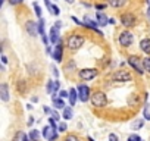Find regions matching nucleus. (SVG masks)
I'll return each instance as SVG.
<instances>
[{
  "label": "nucleus",
  "instance_id": "2eb2a0df",
  "mask_svg": "<svg viewBox=\"0 0 150 141\" xmlns=\"http://www.w3.org/2000/svg\"><path fill=\"white\" fill-rule=\"evenodd\" d=\"M140 49L146 54H150V38H143L140 41Z\"/></svg>",
  "mask_w": 150,
  "mask_h": 141
},
{
  "label": "nucleus",
  "instance_id": "58836bf2",
  "mask_svg": "<svg viewBox=\"0 0 150 141\" xmlns=\"http://www.w3.org/2000/svg\"><path fill=\"white\" fill-rule=\"evenodd\" d=\"M96 9L97 11H103V9H106V5H96Z\"/></svg>",
  "mask_w": 150,
  "mask_h": 141
},
{
  "label": "nucleus",
  "instance_id": "a19ab883",
  "mask_svg": "<svg viewBox=\"0 0 150 141\" xmlns=\"http://www.w3.org/2000/svg\"><path fill=\"white\" fill-rule=\"evenodd\" d=\"M2 62H3V63H8V57H6L5 54H2Z\"/></svg>",
  "mask_w": 150,
  "mask_h": 141
},
{
  "label": "nucleus",
  "instance_id": "de8ad7c7",
  "mask_svg": "<svg viewBox=\"0 0 150 141\" xmlns=\"http://www.w3.org/2000/svg\"><path fill=\"white\" fill-rule=\"evenodd\" d=\"M66 3H74V0H65Z\"/></svg>",
  "mask_w": 150,
  "mask_h": 141
},
{
  "label": "nucleus",
  "instance_id": "7c9ffc66",
  "mask_svg": "<svg viewBox=\"0 0 150 141\" xmlns=\"http://www.w3.org/2000/svg\"><path fill=\"white\" fill-rule=\"evenodd\" d=\"M59 125H57V129H59V132H65L66 131V123L65 122H57Z\"/></svg>",
  "mask_w": 150,
  "mask_h": 141
},
{
  "label": "nucleus",
  "instance_id": "49530a36",
  "mask_svg": "<svg viewBox=\"0 0 150 141\" xmlns=\"http://www.w3.org/2000/svg\"><path fill=\"white\" fill-rule=\"evenodd\" d=\"M109 24H115V19L113 18H109Z\"/></svg>",
  "mask_w": 150,
  "mask_h": 141
},
{
  "label": "nucleus",
  "instance_id": "e433bc0d",
  "mask_svg": "<svg viewBox=\"0 0 150 141\" xmlns=\"http://www.w3.org/2000/svg\"><path fill=\"white\" fill-rule=\"evenodd\" d=\"M52 70H53V75H54L56 78H59V70H57V68H56V66H52Z\"/></svg>",
  "mask_w": 150,
  "mask_h": 141
},
{
  "label": "nucleus",
  "instance_id": "1a4fd4ad",
  "mask_svg": "<svg viewBox=\"0 0 150 141\" xmlns=\"http://www.w3.org/2000/svg\"><path fill=\"white\" fill-rule=\"evenodd\" d=\"M43 137L47 140V141H54L57 138V128L49 125V126H44L43 128Z\"/></svg>",
  "mask_w": 150,
  "mask_h": 141
},
{
  "label": "nucleus",
  "instance_id": "4be33fe9",
  "mask_svg": "<svg viewBox=\"0 0 150 141\" xmlns=\"http://www.w3.org/2000/svg\"><path fill=\"white\" fill-rule=\"evenodd\" d=\"M28 137H30V140H31V141H40V132H38L37 129H33V131L30 132V135H28Z\"/></svg>",
  "mask_w": 150,
  "mask_h": 141
},
{
  "label": "nucleus",
  "instance_id": "a18cd8bd",
  "mask_svg": "<svg viewBox=\"0 0 150 141\" xmlns=\"http://www.w3.org/2000/svg\"><path fill=\"white\" fill-rule=\"evenodd\" d=\"M31 102H33V103H37V102H38V97H31Z\"/></svg>",
  "mask_w": 150,
  "mask_h": 141
},
{
  "label": "nucleus",
  "instance_id": "9d476101",
  "mask_svg": "<svg viewBox=\"0 0 150 141\" xmlns=\"http://www.w3.org/2000/svg\"><path fill=\"white\" fill-rule=\"evenodd\" d=\"M52 57H53L56 62H62V57H63V47H62V41H59L57 44H54V50H53Z\"/></svg>",
  "mask_w": 150,
  "mask_h": 141
},
{
  "label": "nucleus",
  "instance_id": "cd10ccee",
  "mask_svg": "<svg viewBox=\"0 0 150 141\" xmlns=\"http://www.w3.org/2000/svg\"><path fill=\"white\" fill-rule=\"evenodd\" d=\"M143 115H144V119H146V121H150V113H149V104H146V106H144Z\"/></svg>",
  "mask_w": 150,
  "mask_h": 141
},
{
  "label": "nucleus",
  "instance_id": "423d86ee",
  "mask_svg": "<svg viewBox=\"0 0 150 141\" xmlns=\"http://www.w3.org/2000/svg\"><path fill=\"white\" fill-rule=\"evenodd\" d=\"M118 41H119V44H121L122 47H129V46L134 43V35H132L129 31H122V32L119 34Z\"/></svg>",
  "mask_w": 150,
  "mask_h": 141
},
{
  "label": "nucleus",
  "instance_id": "a878e982",
  "mask_svg": "<svg viewBox=\"0 0 150 141\" xmlns=\"http://www.w3.org/2000/svg\"><path fill=\"white\" fill-rule=\"evenodd\" d=\"M143 63H144V69H146V72H149V74H150V56L144 57V59H143Z\"/></svg>",
  "mask_w": 150,
  "mask_h": 141
},
{
  "label": "nucleus",
  "instance_id": "6ab92c4d",
  "mask_svg": "<svg viewBox=\"0 0 150 141\" xmlns=\"http://www.w3.org/2000/svg\"><path fill=\"white\" fill-rule=\"evenodd\" d=\"M37 28H38V35H40V37L46 35V32H44V19H43V18H38V21H37Z\"/></svg>",
  "mask_w": 150,
  "mask_h": 141
},
{
  "label": "nucleus",
  "instance_id": "b1692460",
  "mask_svg": "<svg viewBox=\"0 0 150 141\" xmlns=\"http://www.w3.org/2000/svg\"><path fill=\"white\" fill-rule=\"evenodd\" d=\"M47 9H49V12H50L52 15H56V16H57V15L60 13V9H59V8H57L56 5H50V6H49Z\"/></svg>",
  "mask_w": 150,
  "mask_h": 141
},
{
  "label": "nucleus",
  "instance_id": "393cba45",
  "mask_svg": "<svg viewBox=\"0 0 150 141\" xmlns=\"http://www.w3.org/2000/svg\"><path fill=\"white\" fill-rule=\"evenodd\" d=\"M143 125H144V121H143V119H138V121H135V122L132 123V129H134V131H138L140 128H143Z\"/></svg>",
  "mask_w": 150,
  "mask_h": 141
},
{
  "label": "nucleus",
  "instance_id": "f704fd0d",
  "mask_svg": "<svg viewBox=\"0 0 150 141\" xmlns=\"http://www.w3.org/2000/svg\"><path fill=\"white\" fill-rule=\"evenodd\" d=\"M109 141H119V137L116 134H109Z\"/></svg>",
  "mask_w": 150,
  "mask_h": 141
},
{
  "label": "nucleus",
  "instance_id": "2f4dec72",
  "mask_svg": "<svg viewBox=\"0 0 150 141\" xmlns=\"http://www.w3.org/2000/svg\"><path fill=\"white\" fill-rule=\"evenodd\" d=\"M127 141H141V138L137 135V134H131L129 137H128V140Z\"/></svg>",
  "mask_w": 150,
  "mask_h": 141
},
{
  "label": "nucleus",
  "instance_id": "9b49d317",
  "mask_svg": "<svg viewBox=\"0 0 150 141\" xmlns=\"http://www.w3.org/2000/svg\"><path fill=\"white\" fill-rule=\"evenodd\" d=\"M25 31H27L31 37H35V35L38 34L37 22H34V21H27V22H25Z\"/></svg>",
  "mask_w": 150,
  "mask_h": 141
},
{
  "label": "nucleus",
  "instance_id": "5701e85b",
  "mask_svg": "<svg viewBox=\"0 0 150 141\" xmlns=\"http://www.w3.org/2000/svg\"><path fill=\"white\" fill-rule=\"evenodd\" d=\"M46 90H47V94H54V81H47Z\"/></svg>",
  "mask_w": 150,
  "mask_h": 141
},
{
  "label": "nucleus",
  "instance_id": "20e7f679",
  "mask_svg": "<svg viewBox=\"0 0 150 141\" xmlns=\"http://www.w3.org/2000/svg\"><path fill=\"white\" fill-rule=\"evenodd\" d=\"M99 70L94 69V68H86V69H81L78 70V77L83 80V81H91L97 77Z\"/></svg>",
  "mask_w": 150,
  "mask_h": 141
},
{
  "label": "nucleus",
  "instance_id": "c756f323",
  "mask_svg": "<svg viewBox=\"0 0 150 141\" xmlns=\"http://www.w3.org/2000/svg\"><path fill=\"white\" fill-rule=\"evenodd\" d=\"M33 6H34V11H35V13H37V16H38V18H41V9H40V6H38V3H35V2H34V5H33Z\"/></svg>",
  "mask_w": 150,
  "mask_h": 141
},
{
  "label": "nucleus",
  "instance_id": "c9c22d12",
  "mask_svg": "<svg viewBox=\"0 0 150 141\" xmlns=\"http://www.w3.org/2000/svg\"><path fill=\"white\" fill-rule=\"evenodd\" d=\"M52 118H53L54 121L60 122V116H59V113H57V112H54V110H53V113H52Z\"/></svg>",
  "mask_w": 150,
  "mask_h": 141
},
{
  "label": "nucleus",
  "instance_id": "ddd939ff",
  "mask_svg": "<svg viewBox=\"0 0 150 141\" xmlns=\"http://www.w3.org/2000/svg\"><path fill=\"white\" fill-rule=\"evenodd\" d=\"M96 19H97V22H99L100 27H106V25L109 24V18H108L106 13H103L102 11H99V12L96 13Z\"/></svg>",
  "mask_w": 150,
  "mask_h": 141
},
{
  "label": "nucleus",
  "instance_id": "f8f14e48",
  "mask_svg": "<svg viewBox=\"0 0 150 141\" xmlns=\"http://www.w3.org/2000/svg\"><path fill=\"white\" fill-rule=\"evenodd\" d=\"M59 30H60V28H59V27H56V25H53V27L50 28V34H49V35H50V37H49V38H50V43L57 44V43L60 41V34H59Z\"/></svg>",
  "mask_w": 150,
  "mask_h": 141
},
{
  "label": "nucleus",
  "instance_id": "603ef678",
  "mask_svg": "<svg viewBox=\"0 0 150 141\" xmlns=\"http://www.w3.org/2000/svg\"><path fill=\"white\" fill-rule=\"evenodd\" d=\"M141 141H143V140H141Z\"/></svg>",
  "mask_w": 150,
  "mask_h": 141
},
{
  "label": "nucleus",
  "instance_id": "37998d69",
  "mask_svg": "<svg viewBox=\"0 0 150 141\" xmlns=\"http://www.w3.org/2000/svg\"><path fill=\"white\" fill-rule=\"evenodd\" d=\"M22 141H31V140H30V137L25 134V135H24V138H22Z\"/></svg>",
  "mask_w": 150,
  "mask_h": 141
},
{
  "label": "nucleus",
  "instance_id": "7ed1b4c3",
  "mask_svg": "<svg viewBox=\"0 0 150 141\" xmlns=\"http://www.w3.org/2000/svg\"><path fill=\"white\" fill-rule=\"evenodd\" d=\"M90 100H91V104L94 107H97V109H102V107H105L108 104V97H106V94L103 91H94L91 94Z\"/></svg>",
  "mask_w": 150,
  "mask_h": 141
},
{
  "label": "nucleus",
  "instance_id": "72a5a7b5",
  "mask_svg": "<svg viewBox=\"0 0 150 141\" xmlns=\"http://www.w3.org/2000/svg\"><path fill=\"white\" fill-rule=\"evenodd\" d=\"M59 96H60L62 99H65V97H69V91H65V90H60V91H59Z\"/></svg>",
  "mask_w": 150,
  "mask_h": 141
},
{
  "label": "nucleus",
  "instance_id": "6e6552de",
  "mask_svg": "<svg viewBox=\"0 0 150 141\" xmlns=\"http://www.w3.org/2000/svg\"><path fill=\"white\" fill-rule=\"evenodd\" d=\"M78 99L83 102V103H86V102H88L90 99H91V93H90V88L86 85V84H81V85H78Z\"/></svg>",
  "mask_w": 150,
  "mask_h": 141
},
{
  "label": "nucleus",
  "instance_id": "4468645a",
  "mask_svg": "<svg viewBox=\"0 0 150 141\" xmlns=\"http://www.w3.org/2000/svg\"><path fill=\"white\" fill-rule=\"evenodd\" d=\"M0 99H2V102H9V88L6 82L0 85Z\"/></svg>",
  "mask_w": 150,
  "mask_h": 141
},
{
  "label": "nucleus",
  "instance_id": "f257e3e1",
  "mask_svg": "<svg viewBox=\"0 0 150 141\" xmlns=\"http://www.w3.org/2000/svg\"><path fill=\"white\" fill-rule=\"evenodd\" d=\"M84 41H86V40H84L83 35H80V34H72V35H69L68 40H66V47H68L69 50L75 51V50H78V49L83 47Z\"/></svg>",
  "mask_w": 150,
  "mask_h": 141
},
{
  "label": "nucleus",
  "instance_id": "f3484780",
  "mask_svg": "<svg viewBox=\"0 0 150 141\" xmlns=\"http://www.w3.org/2000/svg\"><path fill=\"white\" fill-rule=\"evenodd\" d=\"M125 3H127V0H108V5L112 6V8H115V9L122 8Z\"/></svg>",
  "mask_w": 150,
  "mask_h": 141
},
{
  "label": "nucleus",
  "instance_id": "3c124183",
  "mask_svg": "<svg viewBox=\"0 0 150 141\" xmlns=\"http://www.w3.org/2000/svg\"><path fill=\"white\" fill-rule=\"evenodd\" d=\"M88 141H94V140H93V138H91V137H88Z\"/></svg>",
  "mask_w": 150,
  "mask_h": 141
},
{
  "label": "nucleus",
  "instance_id": "ea45409f",
  "mask_svg": "<svg viewBox=\"0 0 150 141\" xmlns=\"http://www.w3.org/2000/svg\"><path fill=\"white\" fill-rule=\"evenodd\" d=\"M46 51H47L49 54H53V51H52V47H49V46L46 47Z\"/></svg>",
  "mask_w": 150,
  "mask_h": 141
},
{
  "label": "nucleus",
  "instance_id": "412c9836",
  "mask_svg": "<svg viewBox=\"0 0 150 141\" xmlns=\"http://www.w3.org/2000/svg\"><path fill=\"white\" fill-rule=\"evenodd\" d=\"M53 106L54 109H65V103H63V99H57V97H53Z\"/></svg>",
  "mask_w": 150,
  "mask_h": 141
},
{
  "label": "nucleus",
  "instance_id": "39448f33",
  "mask_svg": "<svg viewBox=\"0 0 150 141\" xmlns=\"http://www.w3.org/2000/svg\"><path fill=\"white\" fill-rule=\"evenodd\" d=\"M112 80L118 81V82H127V81L132 80V75H131V72H128V70H125V69H119V70H115L113 72Z\"/></svg>",
  "mask_w": 150,
  "mask_h": 141
},
{
  "label": "nucleus",
  "instance_id": "f03ea898",
  "mask_svg": "<svg viewBox=\"0 0 150 141\" xmlns=\"http://www.w3.org/2000/svg\"><path fill=\"white\" fill-rule=\"evenodd\" d=\"M127 63L135 70L137 74H140V75H143L144 72H146V69H144V63H143V59L141 57H138V56H129L128 59H127Z\"/></svg>",
  "mask_w": 150,
  "mask_h": 141
},
{
  "label": "nucleus",
  "instance_id": "c85d7f7f",
  "mask_svg": "<svg viewBox=\"0 0 150 141\" xmlns=\"http://www.w3.org/2000/svg\"><path fill=\"white\" fill-rule=\"evenodd\" d=\"M8 2H9L11 6H18V5H22L25 0H8Z\"/></svg>",
  "mask_w": 150,
  "mask_h": 141
},
{
  "label": "nucleus",
  "instance_id": "dca6fc26",
  "mask_svg": "<svg viewBox=\"0 0 150 141\" xmlns=\"http://www.w3.org/2000/svg\"><path fill=\"white\" fill-rule=\"evenodd\" d=\"M77 99H78V90L71 88V90H69V104H71V106H75V103H77Z\"/></svg>",
  "mask_w": 150,
  "mask_h": 141
},
{
  "label": "nucleus",
  "instance_id": "8fccbe9b",
  "mask_svg": "<svg viewBox=\"0 0 150 141\" xmlns=\"http://www.w3.org/2000/svg\"><path fill=\"white\" fill-rule=\"evenodd\" d=\"M5 3V0H0V5H3Z\"/></svg>",
  "mask_w": 150,
  "mask_h": 141
},
{
  "label": "nucleus",
  "instance_id": "79ce46f5",
  "mask_svg": "<svg viewBox=\"0 0 150 141\" xmlns=\"http://www.w3.org/2000/svg\"><path fill=\"white\" fill-rule=\"evenodd\" d=\"M146 16H147V19L150 21V6H149V9H147V12H146Z\"/></svg>",
  "mask_w": 150,
  "mask_h": 141
},
{
  "label": "nucleus",
  "instance_id": "bb28decb",
  "mask_svg": "<svg viewBox=\"0 0 150 141\" xmlns=\"http://www.w3.org/2000/svg\"><path fill=\"white\" fill-rule=\"evenodd\" d=\"M65 141H80V138L77 135H74V134H69L65 137Z\"/></svg>",
  "mask_w": 150,
  "mask_h": 141
},
{
  "label": "nucleus",
  "instance_id": "aec40b11",
  "mask_svg": "<svg viewBox=\"0 0 150 141\" xmlns=\"http://www.w3.org/2000/svg\"><path fill=\"white\" fill-rule=\"evenodd\" d=\"M16 88H18L19 94H24V93L27 91V82H25L24 80H19V81L16 82Z\"/></svg>",
  "mask_w": 150,
  "mask_h": 141
},
{
  "label": "nucleus",
  "instance_id": "09e8293b",
  "mask_svg": "<svg viewBox=\"0 0 150 141\" xmlns=\"http://www.w3.org/2000/svg\"><path fill=\"white\" fill-rule=\"evenodd\" d=\"M146 3H147V6H150V0H146Z\"/></svg>",
  "mask_w": 150,
  "mask_h": 141
},
{
  "label": "nucleus",
  "instance_id": "c03bdc74",
  "mask_svg": "<svg viewBox=\"0 0 150 141\" xmlns=\"http://www.w3.org/2000/svg\"><path fill=\"white\" fill-rule=\"evenodd\" d=\"M54 25H56V27H59V28H62V22H60V21H57V22H54Z\"/></svg>",
  "mask_w": 150,
  "mask_h": 141
},
{
  "label": "nucleus",
  "instance_id": "473e14b6",
  "mask_svg": "<svg viewBox=\"0 0 150 141\" xmlns=\"http://www.w3.org/2000/svg\"><path fill=\"white\" fill-rule=\"evenodd\" d=\"M24 132H18L16 135H15V138H13V141H22V138H24Z\"/></svg>",
  "mask_w": 150,
  "mask_h": 141
},
{
  "label": "nucleus",
  "instance_id": "0eeeda50",
  "mask_svg": "<svg viewBox=\"0 0 150 141\" xmlns=\"http://www.w3.org/2000/svg\"><path fill=\"white\" fill-rule=\"evenodd\" d=\"M121 24L125 27V28H132L135 24H137V19L132 13L127 12V13H122L121 15Z\"/></svg>",
  "mask_w": 150,
  "mask_h": 141
},
{
  "label": "nucleus",
  "instance_id": "4c0bfd02",
  "mask_svg": "<svg viewBox=\"0 0 150 141\" xmlns=\"http://www.w3.org/2000/svg\"><path fill=\"white\" fill-rule=\"evenodd\" d=\"M43 110H44V113H47V115H52V113H53V110H52L50 107H47V106H44Z\"/></svg>",
  "mask_w": 150,
  "mask_h": 141
},
{
  "label": "nucleus",
  "instance_id": "a211bd4d",
  "mask_svg": "<svg viewBox=\"0 0 150 141\" xmlns=\"http://www.w3.org/2000/svg\"><path fill=\"white\" fill-rule=\"evenodd\" d=\"M72 116H74L72 106H71V107H65V109H63V115H62V118H63L65 121H69V119H72Z\"/></svg>",
  "mask_w": 150,
  "mask_h": 141
}]
</instances>
